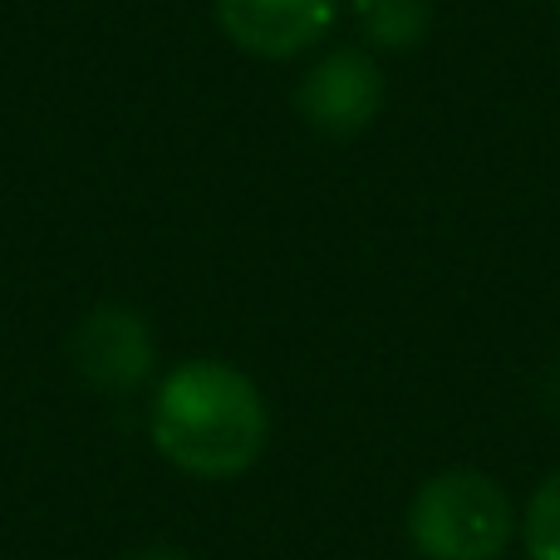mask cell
<instances>
[{
  "label": "cell",
  "mask_w": 560,
  "mask_h": 560,
  "mask_svg": "<svg viewBox=\"0 0 560 560\" xmlns=\"http://www.w3.org/2000/svg\"><path fill=\"white\" fill-rule=\"evenodd\" d=\"M128 560H187V556L173 551V546H148V551H138V556H128Z\"/></svg>",
  "instance_id": "8"
},
{
  "label": "cell",
  "mask_w": 560,
  "mask_h": 560,
  "mask_svg": "<svg viewBox=\"0 0 560 560\" xmlns=\"http://www.w3.org/2000/svg\"><path fill=\"white\" fill-rule=\"evenodd\" d=\"M339 0H217L226 39L256 59H295L335 25Z\"/></svg>",
  "instance_id": "4"
},
{
  "label": "cell",
  "mask_w": 560,
  "mask_h": 560,
  "mask_svg": "<svg viewBox=\"0 0 560 560\" xmlns=\"http://www.w3.org/2000/svg\"><path fill=\"white\" fill-rule=\"evenodd\" d=\"M153 447L187 477L226 482L256 467L271 438L261 388L222 359H183L167 369L148 413Z\"/></svg>",
  "instance_id": "1"
},
{
  "label": "cell",
  "mask_w": 560,
  "mask_h": 560,
  "mask_svg": "<svg viewBox=\"0 0 560 560\" xmlns=\"http://www.w3.org/2000/svg\"><path fill=\"white\" fill-rule=\"evenodd\" d=\"M522 536H526L532 560H560V472H551L536 487L532 506H526Z\"/></svg>",
  "instance_id": "7"
},
{
  "label": "cell",
  "mask_w": 560,
  "mask_h": 560,
  "mask_svg": "<svg viewBox=\"0 0 560 560\" xmlns=\"http://www.w3.org/2000/svg\"><path fill=\"white\" fill-rule=\"evenodd\" d=\"M74 369L104 394H128L153 374V329L138 310L104 305L74 329Z\"/></svg>",
  "instance_id": "5"
},
{
  "label": "cell",
  "mask_w": 560,
  "mask_h": 560,
  "mask_svg": "<svg viewBox=\"0 0 560 560\" xmlns=\"http://www.w3.org/2000/svg\"><path fill=\"white\" fill-rule=\"evenodd\" d=\"M295 104L310 128H319L329 138H354L384 108V74H378V65L364 49H329L300 79Z\"/></svg>",
  "instance_id": "3"
},
{
  "label": "cell",
  "mask_w": 560,
  "mask_h": 560,
  "mask_svg": "<svg viewBox=\"0 0 560 560\" xmlns=\"http://www.w3.org/2000/svg\"><path fill=\"white\" fill-rule=\"evenodd\" d=\"M354 20L369 45L413 49L433 25V5L428 0H354Z\"/></svg>",
  "instance_id": "6"
},
{
  "label": "cell",
  "mask_w": 560,
  "mask_h": 560,
  "mask_svg": "<svg viewBox=\"0 0 560 560\" xmlns=\"http://www.w3.org/2000/svg\"><path fill=\"white\" fill-rule=\"evenodd\" d=\"M512 497L472 467L428 477L408 506V541L423 560H497L512 546Z\"/></svg>",
  "instance_id": "2"
}]
</instances>
